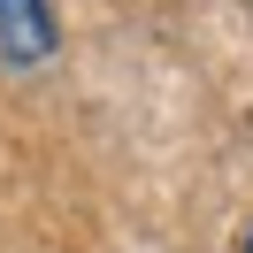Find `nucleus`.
Here are the masks:
<instances>
[{
    "instance_id": "1",
    "label": "nucleus",
    "mask_w": 253,
    "mask_h": 253,
    "mask_svg": "<svg viewBox=\"0 0 253 253\" xmlns=\"http://www.w3.org/2000/svg\"><path fill=\"white\" fill-rule=\"evenodd\" d=\"M54 46H62L54 0H0V62L8 69H46Z\"/></svg>"
},
{
    "instance_id": "2",
    "label": "nucleus",
    "mask_w": 253,
    "mask_h": 253,
    "mask_svg": "<svg viewBox=\"0 0 253 253\" xmlns=\"http://www.w3.org/2000/svg\"><path fill=\"white\" fill-rule=\"evenodd\" d=\"M238 253H253V222H246V230H238Z\"/></svg>"
}]
</instances>
